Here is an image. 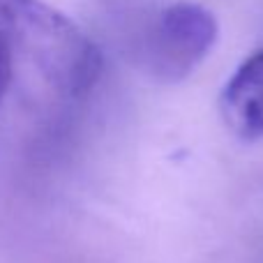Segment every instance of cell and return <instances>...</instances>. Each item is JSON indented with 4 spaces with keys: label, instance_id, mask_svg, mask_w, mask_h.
<instances>
[{
    "label": "cell",
    "instance_id": "cell-3",
    "mask_svg": "<svg viewBox=\"0 0 263 263\" xmlns=\"http://www.w3.org/2000/svg\"><path fill=\"white\" fill-rule=\"evenodd\" d=\"M219 116L238 139H263V49L250 55L224 83Z\"/></svg>",
    "mask_w": 263,
    "mask_h": 263
},
{
    "label": "cell",
    "instance_id": "cell-1",
    "mask_svg": "<svg viewBox=\"0 0 263 263\" xmlns=\"http://www.w3.org/2000/svg\"><path fill=\"white\" fill-rule=\"evenodd\" d=\"M0 37L14 60L26 58L67 97L88 92L100 77L97 46L44 0H0Z\"/></svg>",
    "mask_w": 263,
    "mask_h": 263
},
{
    "label": "cell",
    "instance_id": "cell-2",
    "mask_svg": "<svg viewBox=\"0 0 263 263\" xmlns=\"http://www.w3.org/2000/svg\"><path fill=\"white\" fill-rule=\"evenodd\" d=\"M217 35V21L201 5H168L150 30L145 44V67L164 83L182 81L213 51Z\"/></svg>",
    "mask_w": 263,
    "mask_h": 263
},
{
    "label": "cell",
    "instance_id": "cell-4",
    "mask_svg": "<svg viewBox=\"0 0 263 263\" xmlns=\"http://www.w3.org/2000/svg\"><path fill=\"white\" fill-rule=\"evenodd\" d=\"M12 77H14V55L9 51L7 42L0 37V106H3V100L9 90Z\"/></svg>",
    "mask_w": 263,
    "mask_h": 263
}]
</instances>
